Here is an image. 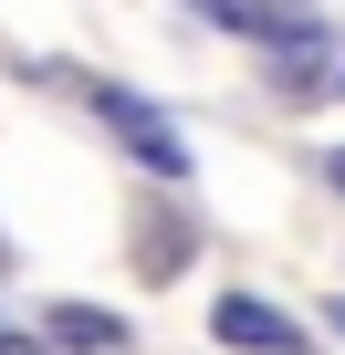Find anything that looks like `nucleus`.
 I'll return each mask as SVG.
<instances>
[{
	"label": "nucleus",
	"instance_id": "1",
	"mask_svg": "<svg viewBox=\"0 0 345 355\" xmlns=\"http://www.w3.org/2000/svg\"><path fill=\"white\" fill-rule=\"evenodd\" d=\"M94 105H105V125H115V146H126L136 167H157V178H189V136L167 125V115H157L146 94H126V84H105Z\"/></svg>",
	"mask_w": 345,
	"mask_h": 355
},
{
	"label": "nucleus",
	"instance_id": "2",
	"mask_svg": "<svg viewBox=\"0 0 345 355\" xmlns=\"http://www.w3.org/2000/svg\"><path fill=\"white\" fill-rule=\"evenodd\" d=\"M210 334H220V345H241V355H303V324H293V313H272L262 293H220V303H210Z\"/></svg>",
	"mask_w": 345,
	"mask_h": 355
},
{
	"label": "nucleus",
	"instance_id": "3",
	"mask_svg": "<svg viewBox=\"0 0 345 355\" xmlns=\"http://www.w3.org/2000/svg\"><path fill=\"white\" fill-rule=\"evenodd\" d=\"M42 345H74V355H126L136 324L126 313H94V303H42Z\"/></svg>",
	"mask_w": 345,
	"mask_h": 355
},
{
	"label": "nucleus",
	"instance_id": "4",
	"mask_svg": "<svg viewBox=\"0 0 345 355\" xmlns=\"http://www.w3.org/2000/svg\"><path fill=\"white\" fill-rule=\"evenodd\" d=\"M189 11H210V21H230V32H262V0H189Z\"/></svg>",
	"mask_w": 345,
	"mask_h": 355
},
{
	"label": "nucleus",
	"instance_id": "5",
	"mask_svg": "<svg viewBox=\"0 0 345 355\" xmlns=\"http://www.w3.org/2000/svg\"><path fill=\"white\" fill-rule=\"evenodd\" d=\"M0 355H53V345L42 334H0Z\"/></svg>",
	"mask_w": 345,
	"mask_h": 355
},
{
	"label": "nucleus",
	"instance_id": "6",
	"mask_svg": "<svg viewBox=\"0 0 345 355\" xmlns=\"http://www.w3.org/2000/svg\"><path fill=\"white\" fill-rule=\"evenodd\" d=\"M324 178H335V199H345V146H335V157H324Z\"/></svg>",
	"mask_w": 345,
	"mask_h": 355
},
{
	"label": "nucleus",
	"instance_id": "7",
	"mask_svg": "<svg viewBox=\"0 0 345 355\" xmlns=\"http://www.w3.org/2000/svg\"><path fill=\"white\" fill-rule=\"evenodd\" d=\"M324 324H335V334H345V303H324Z\"/></svg>",
	"mask_w": 345,
	"mask_h": 355
},
{
	"label": "nucleus",
	"instance_id": "8",
	"mask_svg": "<svg viewBox=\"0 0 345 355\" xmlns=\"http://www.w3.org/2000/svg\"><path fill=\"white\" fill-rule=\"evenodd\" d=\"M0 261H11V241H0Z\"/></svg>",
	"mask_w": 345,
	"mask_h": 355
},
{
	"label": "nucleus",
	"instance_id": "9",
	"mask_svg": "<svg viewBox=\"0 0 345 355\" xmlns=\"http://www.w3.org/2000/svg\"><path fill=\"white\" fill-rule=\"evenodd\" d=\"M0 334H11V324H0Z\"/></svg>",
	"mask_w": 345,
	"mask_h": 355
}]
</instances>
